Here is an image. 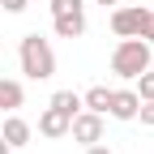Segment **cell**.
<instances>
[{
    "label": "cell",
    "mask_w": 154,
    "mask_h": 154,
    "mask_svg": "<svg viewBox=\"0 0 154 154\" xmlns=\"http://www.w3.org/2000/svg\"><path fill=\"white\" fill-rule=\"evenodd\" d=\"M17 60H22V73L30 77V82H47V77H56V51H51V43H47L38 30L22 34Z\"/></svg>",
    "instance_id": "1"
},
{
    "label": "cell",
    "mask_w": 154,
    "mask_h": 154,
    "mask_svg": "<svg viewBox=\"0 0 154 154\" xmlns=\"http://www.w3.org/2000/svg\"><path fill=\"white\" fill-rule=\"evenodd\" d=\"M111 34L116 38H146L154 43V13L141 5H116L111 9Z\"/></svg>",
    "instance_id": "2"
},
{
    "label": "cell",
    "mask_w": 154,
    "mask_h": 154,
    "mask_svg": "<svg viewBox=\"0 0 154 154\" xmlns=\"http://www.w3.org/2000/svg\"><path fill=\"white\" fill-rule=\"evenodd\" d=\"M150 69V43L146 38H120L111 51V73L124 77V82H133V77H141Z\"/></svg>",
    "instance_id": "3"
},
{
    "label": "cell",
    "mask_w": 154,
    "mask_h": 154,
    "mask_svg": "<svg viewBox=\"0 0 154 154\" xmlns=\"http://www.w3.org/2000/svg\"><path fill=\"white\" fill-rule=\"evenodd\" d=\"M69 137L73 141H82V146H94V141H103V116L99 111H77L73 120H69Z\"/></svg>",
    "instance_id": "4"
},
{
    "label": "cell",
    "mask_w": 154,
    "mask_h": 154,
    "mask_svg": "<svg viewBox=\"0 0 154 154\" xmlns=\"http://www.w3.org/2000/svg\"><path fill=\"white\" fill-rule=\"evenodd\" d=\"M137 107H141L137 90L116 86V90H111V103H107V116H111V120H137Z\"/></svg>",
    "instance_id": "5"
},
{
    "label": "cell",
    "mask_w": 154,
    "mask_h": 154,
    "mask_svg": "<svg viewBox=\"0 0 154 154\" xmlns=\"http://www.w3.org/2000/svg\"><path fill=\"white\" fill-rule=\"evenodd\" d=\"M51 30H56V38H82L86 34V9L51 13Z\"/></svg>",
    "instance_id": "6"
},
{
    "label": "cell",
    "mask_w": 154,
    "mask_h": 154,
    "mask_svg": "<svg viewBox=\"0 0 154 154\" xmlns=\"http://www.w3.org/2000/svg\"><path fill=\"white\" fill-rule=\"evenodd\" d=\"M0 137H5L13 150H22V146H30L34 128H30V120H22L17 111H9V116H5V128H0Z\"/></svg>",
    "instance_id": "7"
},
{
    "label": "cell",
    "mask_w": 154,
    "mask_h": 154,
    "mask_svg": "<svg viewBox=\"0 0 154 154\" xmlns=\"http://www.w3.org/2000/svg\"><path fill=\"white\" fill-rule=\"evenodd\" d=\"M38 133H43L47 141L69 137V116H64V111H56V107L47 103V107H43V116H38Z\"/></svg>",
    "instance_id": "8"
},
{
    "label": "cell",
    "mask_w": 154,
    "mask_h": 154,
    "mask_svg": "<svg viewBox=\"0 0 154 154\" xmlns=\"http://www.w3.org/2000/svg\"><path fill=\"white\" fill-rule=\"evenodd\" d=\"M22 103H26L22 82H13V77H0V116H5V111H17Z\"/></svg>",
    "instance_id": "9"
},
{
    "label": "cell",
    "mask_w": 154,
    "mask_h": 154,
    "mask_svg": "<svg viewBox=\"0 0 154 154\" xmlns=\"http://www.w3.org/2000/svg\"><path fill=\"white\" fill-rule=\"evenodd\" d=\"M107 103H111V90H107V86H90V90L82 94V107H86V111L107 116Z\"/></svg>",
    "instance_id": "10"
},
{
    "label": "cell",
    "mask_w": 154,
    "mask_h": 154,
    "mask_svg": "<svg viewBox=\"0 0 154 154\" xmlns=\"http://www.w3.org/2000/svg\"><path fill=\"white\" fill-rule=\"evenodd\" d=\"M51 107H56V111H64L69 120H73V116L82 111V94H77V90H56V94H51Z\"/></svg>",
    "instance_id": "11"
},
{
    "label": "cell",
    "mask_w": 154,
    "mask_h": 154,
    "mask_svg": "<svg viewBox=\"0 0 154 154\" xmlns=\"http://www.w3.org/2000/svg\"><path fill=\"white\" fill-rule=\"evenodd\" d=\"M137 120L154 128V99H141V107H137Z\"/></svg>",
    "instance_id": "12"
},
{
    "label": "cell",
    "mask_w": 154,
    "mask_h": 154,
    "mask_svg": "<svg viewBox=\"0 0 154 154\" xmlns=\"http://www.w3.org/2000/svg\"><path fill=\"white\" fill-rule=\"evenodd\" d=\"M69 9H86V0H51V13H69Z\"/></svg>",
    "instance_id": "13"
},
{
    "label": "cell",
    "mask_w": 154,
    "mask_h": 154,
    "mask_svg": "<svg viewBox=\"0 0 154 154\" xmlns=\"http://www.w3.org/2000/svg\"><path fill=\"white\" fill-rule=\"evenodd\" d=\"M26 5H30V0H0L5 13H26Z\"/></svg>",
    "instance_id": "14"
},
{
    "label": "cell",
    "mask_w": 154,
    "mask_h": 154,
    "mask_svg": "<svg viewBox=\"0 0 154 154\" xmlns=\"http://www.w3.org/2000/svg\"><path fill=\"white\" fill-rule=\"evenodd\" d=\"M86 154H111V150H107L103 141H94V146H86Z\"/></svg>",
    "instance_id": "15"
},
{
    "label": "cell",
    "mask_w": 154,
    "mask_h": 154,
    "mask_svg": "<svg viewBox=\"0 0 154 154\" xmlns=\"http://www.w3.org/2000/svg\"><path fill=\"white\" fill-rule=\"evenodd\" d=\"M0 154H13V146H9V141H5V137H0Z\"/></svg>",
    "instance_id": "16"
},
{
    "label": "cell",
    "mask_w": 154,
    "mask_h": 154,
    "mask_svg": "<svg viewBox=\"0 0 154 154\" xmlns=\"http://www.w3.org/2000/svg\"><path fill=\"white\" fill-rule=\"evenodd\" d=\"M94 5H103V9H107V5H120V0H94Z\"/></svg>",
    "instance_id": "17"
},
{
    "label": "cell",
    "mask_w": 154,
    "mask_h": 154,
    "mask_svg": "<svg viewBox=\"0 0 154 154\" xmlns=\"http://www.w3.org/2000/svg\"><path fill=\"white\" fill-rule=\"evenodd\" d=\"M150 69H154V43H150Z\"/></svg>",
    "instance_id": "18"
}]
</instances>
